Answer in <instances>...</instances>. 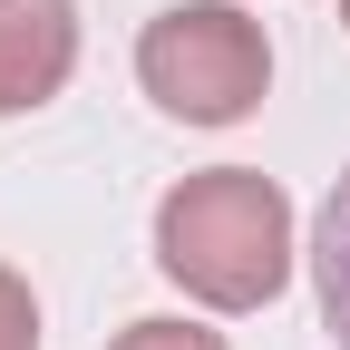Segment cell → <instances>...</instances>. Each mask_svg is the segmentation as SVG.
Returning <instances> with one entry per match:
<instances>
[{"label": "cell", "instance_id": "cell-5", "mask_svg": "<svg viewBox=\"0 0 350 350\" xmlns=\"http://www.w3.org/2000/svg\"><path fill=\"white\" fill-rule=\"evenodd\" d=\"M107 350H224L214 331H195V321H126Z\"/></svg>", "mask_w": 350, "mask_h": 350}, {"label": "cell", "instance_id": "cell-1", "mask_svg": "<svg viewBox=\"0 0 350 350\" xmlns=\"http://www.w3.org/2000/svg\"><path fill=\"white\" fill-rule=\"evenodd\" d=\"M156 262L214 312H253L292 273V204L253 165H204L156 204Z\"/></svg>", "mask_w": 350, "mask_h": 350}, {"label": "cell", "instance_id": "cell-3", "mask_svg": "<svg viewBox=\"0 0 350 350\" xmlns=\"http://www.w3.org/2000/svg\"><path fill=\"white\" fill-rule=\"evenodd\" d=\"M78 68V0H0V117L59 98Z\"/></svg>", "mask_w": 350, "mask_h": 350}, {"label": "cell", "instance_id": "cell-7", "mask_svg": "<svg viewBox=\"0 0 350 350\" xmlns=\"http://www.w3.org/2000/svg\"><path fill=\"white\" fill-rule=\"evenodd\" d=\"M340 20H350V0H340Z\"/></svg>", "mask_w": 350, "mask_h": 350}, {"label": "cell", "instance_id": "cell-6", "mask_svg": "<svg viewBox=\"0 0 350 350\" xmlns=\"http://www.w3.org/2000/svg\"><path fill=\"white\" fill-rule=\"evenodd\" d=\"M0 350H39V301L20 273H0Z\"/></svg>", "mask_w": 350, "mask_h": 350}, {"label": "cell", "instance_id": "cell-2", "mask_svg": "<svg viewBox=\"0 0 350 350\" xmlns=\"http://www.w3.org/2000/svg\"><path fill=\"white\" fill-rule=\"evenodd\" d=\"M137 78L165 117L185 126H234L253 117V98L273 88V49H262V20H243L234 0H175L146 20L137 39Z\"/></svg>", "mask_w": 350, "mask_h": 350}, {"label": "cell", "instance_id": "cell-4", "mask_svg": "<svg viewBox=\"0 0 350 350\" xmlns=\"http://www.w3.org/2000/svg\"><path fill=\"white\" fill-rule=\"evenodd\" d=\"M312 282H321V321H331V340L350 350V175L331 185L321 224H312Z\"/></svg>", "mask_w": 350, "mask_h": 350}]
</instances>
